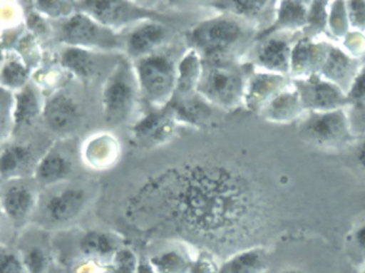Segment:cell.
<instances>
[{
	"instance_id": "36",
	"label": "cell",
	"mask_w": 365,
	"mask_h": 273,
	"mask_svg": "<svg viewBox=\"0 0 365 273\" xmlns=\"http://www.w3.org/2000/svg\"><path fill=\"white\" fill-rule=\"evenodd\" d=\"M220 266L212 258L202 255L194 260L189 273H220Z\"/></svg>"
},
{
	"instance_id": "34",
	"label": "cell",
	"mask_w": 365,
	"mask_h": 273,
	"mask_svg": "<svg viewBox=\"0 0 365 273\" xmlns=\"http://www.w3.org/2000/svg\"><path fill=\"white\" fill-rule=\"evenodd\" d=\"M1 273H29L23 259L16 254L8 251L5 247L1 249Z\"/></svg>"
},
{
	"instance_id": "38",
	"label": "cell",
	"mask_w": 365,
	"mask_h": 273,
	"mask_svg": "<svg viewBox=\"0 0 365 273\" xmlns=\"http://www.w3.org/2000/svg\"><path fill=\"white\" fill-rule=\"evenodd\" d=\"M354 243L361 255L365 257V223L356 228L354 234Z\"/></svg>"
},
{
	"instance_id": "14",
	"label": "cell",
	"mask_w": 365,
	"mask_h": 273,
	"mask_svg": "<svg viewBox=\"0 0 365 273\" xmlns=\"http://www.w3.org/2000/svg\"><path fill=\"white\" fill-rule=\"evenodd\" d=\"M288 85L289 83L286 76L267 71L257 72L245 87V101L251 110H262L275 95Z\"/></svg>"
},
{
	"instance_id": "26",
	"label": "cell",
	"mask_w": 365,
	"mask_h": 273,
	"mask_svg": "<svg viewBox=\"0 0 365 273\" xmlns=\"http://www.w3.org/2000/svg\"><path fill=\"white\" fill-rule=\"evenodd\" d=\"M83 251L88 255L106 256L112 253L113 242L108 236L101 232H93L87 234L82 241Z\"/></svg>"
},
{
	"instance_id": "23",
	"label": "cell",
	"mask_w": 365,
	"mask_h": 273,
	"mask_svg": "<svg viewBox=\"0 0 365 273\" xmlns=\"http://www.w3.org/2000/svg\"><path fill=\"white\" fill-rule=\"evenodd\" d=\"M63 63L66 68L83 78L91 76L96 69V63L91 55L78 48L66 51L63 55Z\"/></svg>"
},
{
	"instance_id": "10",
	"label": "cell",
	"mask_w": 365,
	"mask_h": 273,
	"mask_svg": "<svg viewBox=\"0 0 365 273\" xmlns=\"http://www.w3.org/2000/svg\"><path fill=\"white\" fill-rule=\"evenodd\" d=\"M302 97L294 84H289L275 95L260 110L267 121L289 123L305 112Z\"/></svg>"
},
{
	"instance_id": "8",
	"label": "cell",
	"mask_w": 365,
	"mask_h": 273,
	"mask_svg": "<svg viewBox=\"0 0 365 273\" xmlns=\"http://www.w3.org/2000/svg\"><path fill=\"white\" fill-rule=\"evenodd\" d=\"M329 46L309 36L298 40L292 46L290 76L298 80L317 74L326 59Z\"/></svg>"
},
{
	"instance_id": "2",
	"label": "cell",
	"mask_w": 365,
	"mask_h": 273,
	"mask_svg": "<svg viewBox=\"0 0 365 273\" xmlns=\"http://www.w3.org/2000/svg\"><path fill=\"white\" fill-rule=\"evenodd\" d=\"M307 142L322 149H339L351 140V128L344 108L329 112H309L300 125Z\"/></svg>"
},
{
	"instance_id": "12",
	"label": "cell",
	"mask_w": 365,
	"mask_h": 273,
	"mask_svg": "<svg viewBox=\"0 0 365 273\" xmlns=\"http://www.w3.org/2000/svg\"><path fill=\"white\" fill-rule=\"evenodd\" d=\"M256 52V61L262 71L290 76L292 46L287 40L268 36L264 37Z\"/></svg>"
},
{
	"instance_id": "11",
	"label": "cell",
	"mask_w": 365,
	"mask_h": 273,
	"mask_svg": "<svg viewBox=\"0 0 365 273\" xmlns=\"http://www.w3.org/2000/svg\"><path fill=\"white\" fill-rule=\"evenodd\" d=\"M358 71L354 57L345 50L330 44L326 59L317 74L347 93Z\"/></svg>"
},
{
	"instance_id": "13",
	"label": "cell",
	"mask_w": 365,
	"mask_h": 273,
	"mask_svg": "<svg viewBox=\"0 0 365 273\" xmlns=\"http://www.w3.org/2000/svg\"><path fill=\"white\" fill-rule=\"evenodd\" d=\"M86 194L81 189H67L51 196L44 215L53 224H65L80 215L86 205Z\"/></svg>"
},
{
	"instance_id": "20",
	"label": "cell",
	"mask_w": 365,
	"mask_h": 273,
	"mask_svg": "<svg viewBox=\"0 0 365 273\" xmlns=\"http://www.w3.org/2000/svg\"><path fill=\"white\" fill-rule=\"evenodd\" d=\"M165 36V29L160 25H143L130 36L128 48L134 56L145 55L163 42Z\"/></svg>"
},
{
	"instance_id": "19",
	"label": "cell",
	"mask_w": 365,
	"mask_h": 273,
	"mask_svg": "<svg viewBox=\"0 0 365 273\" xmlns=\"http://www.w3.org/2000/svg\"><path fill=\"white\" fill-rule=\"evenodd\" d=\"M35 198L23 185L11 187L4 193L3 208L9 219L14 222L24 220L33 210Z\"/></svg>"
},
{
	"instance_id": "29",
	"label": "cell",
	"mask_w": 365,
	"mask_h": 273,
	"mask_svg": "<svg viewBox=\"0 0 365 273\" xmlns=\"http://www.w3.org/2000/svg\"><path fill=\"white\" fill-rule=\"evenodd\" d=\"M307 16V29L313 31H322L328 26L329 3L326 1H313L309 4Z\"/></svg>"
},
{
	"instance_id": "1",
	"label": "cell",
	"mask_w": 365,
	"mask_h": 273,
	"mask_svg": "<svg viewBox=\"0 0 365 273\" xmlns=\"http://www.w3.org/2000/svg\"><path fill=\"white\" fill-rule=\"evenodd\" d=\"M264 198L247 176L212 162L168 170L127 205L136 223L168 228L217 249L247 241L264 222Z\"/></svg>"
},
{
	"instance_id": "24",
	"label": "cell",
	"mask_w": 365,
	"mask_h": 273,
	"mask_svg": "<svg viewBox=\"0 0 365 273\" xmlns=\"http://www.w3.org/2000/svg\"><path fill=\"white\" fill-rule=\"evenodd\" d=\"M39 112V104L33 89L26 88L19 95L16 108V123L18 125L31 123Z\"/></svg>"
},
{
	"instance_id": "35",
	"label": "cell",
	"mask_w": 365,
	"mask_h": 273,
	"mask_svg": "<svg viewBox=\"0 0 365 273\" xmlns=\"http://www.w3.org/2000/svg\"><path fill=\"white\" fill-rule=\"evenodd\" d=\"M198 61H196L195 55L191 54L185 59L181 66V81L183 86L191 87L193 80H195L197 73Z\"/></svg>"
},
{
	"instance_id": "16",
	"label": "cell",
	"mask_w": 365,
	"mask_h": 273,
	"mask_svg": "<svg viewBox=\"0 0 365 273\" xmlns=\"http://www.w3.org/2000/svg\"><path fill=\"white\" fill-rule=\"evenodd\" d=\"M269 267L268 252L262 247H250L228 256L220 266V273H266Z\"/></svg>"
},
{
	"instance_id": "40",
	"label": "cell",
	"mask_w": 365,
	"mask_h": 273,
	"mask_svg": "<svg viewBox=\"0 0 365 273\" xmlns=\"http://www.w3.org/2000/svg\"><path fill=\"white\" fill-rule=\"evenodd\" d=\"M281 273H307L305 271L301 270V269L298 268H288L285 269V270L282 271Z\"/></svg>"
},
{
	"instance_id": "21",
	"label": "cell",
	"mask_w": 365,
	"mask_h": 273,
	"mask_svg": "<svg viewBox=\"0 0 365 273\" xmlns=\"http://www.w3.org/2000/svg\"><path fill=\"white\" fill-rule=\"evenodd\" d=\"M194 260L177 251L165 252L150 260L153 273H189Z\"/></svg>"
},
{
	"instance_id": "25",
	"label": "cell",
	"mask_w": 365,
	"mask_h": 273,
	"mask_svg": "<svg viewBox=\"0 0 365 273\" xmlns=\"http://www.w3.org/2000/svg\"><path fill=\"white\" fill-rule=\"evenodd\" d=\"M328 14L329 31L337 38H345L349 29L346 1H333Z\"/></svg>"
},
{
	"instance_id": "32",
	"label": "cell",
	"mask_w": 365,
	"mask_h": 273,
	"mask_svg": "<svg viewBox=\"0 0 365 273\" xmlns=\"http://www.w3.org/2000/svg\"><path fill=\"white\" fill-rule=\"evenodd\" d=\"M26 69L18 61H9L4 67L3 82L4 84L11 87L22 86L26 81Z\"/></svg>"
},
{
	"instance_id": "4",
	"label": "cell",
	"mask_w": 365,
	"mask_h": 273,
	"mask_svg": "<svg viewBox=\"0 0 365 273\" xmlns=\"http://www.w3.org/2000/svg\"><path fill=\"white\" fill-rule=\"evenodd\" d=\"M307 112H329L344 108L350 103L347 93L318 74L294 80Z\"/></svg>"
},
{
	"instance_id": "37",
	"label": "cell",
	"mask_w": 365,
	"mask_h": 273,
	"mask_svg": "<svg viewBox=\"0 0 365 273\" xmlns=\"http://www.w3.org/2000/svg\"><path fill=\"white\" fill-rule=\"evenodd\" d=\"M39 9L52 16H61L70 14V4L65 1H39Z\"/></svg>"
},
{
	"instance_id": "3",
	"label": "cell",
	"mask_w": 365,
	"mask_h": 273,
	"mask_svg": "<svg viewBox=\"0 0 365 273\" xmlns=\"http://www.w3.org/2000/svg\"><path fill=\"white\" fill-rule=\"evenodd\" d=\"M200 91L212 103L232 108L245 100V85L237 70L226 66H212L202 73Z\"/></svg>"
},
{
	"instance_id": "17",
	"label": "cell",
	"mask_w": 365,
	"mask_h": 273,
	"mask_svg": "<svg viewBox=\"0 0 365 273\" xmlns=\"http://www.w3.org/2000/svg\"><path fill=\"white\" fill-rule=\"evenodd\" d=\"M83 5L93 18L106 25L121 24L143 16L123 1H86Z\"/></svg>"
},
{
	"instance_id": "41",
	"label": "cell",
	"mask_w": 365,
	"mask_h": 273,
	"mask_svg": "<svg viewBox=\"0 0 365 273\" xmlns=\"http://www.w3.org/2000/svg\"><path fill=\"white\" fill-rule=\"evenodd\" d=\"M362 273H365V269H364V270H363V272H362Z\"/></svg>"
},
{
	"instance_id": "5",
	"label": "cell",
	"mask_w": 365,
	"mask_h": 273,
	"mask_svg": "<svg viewBox=\"0 0 365 273\" xmlns=\"http://www.w3.org/2000/svg\"><path fill=\"white\" fill-rule=\"evenodd\" d=\"M243 37V29L232 19H215L202 23L192 31V42L207 55L222 54L238 43Z\"/></svg>"
},
{
	"instance_id": "31",
	"label": "cell",
	"mask_w": 365,
	"mask_h": 273,
	"mask_svg": "<svg viewBox=\"0 0 365 273\" xmlns=\"http://www.w3.org/2000/svg\"><path fill=\"white\" fill-rule=\"evenodd\" d=\"M348 21L354 31H365V1H346Z\"/></svg>"
},
{
	"instance_id": "9",
	"label": "cell",
	"mask_w": 365,
	"mask_h": 273,
	"mask_svg": "<svg viewBox=\"0 0 365 273\" xmlns=\"http://www.w3.org/2000/svg\"><path fill=\"white\" fill-rule=\"evenodd\" d=\"M133 87L125 70L119 69L110 76L103 93L106 118L115 123L127 116L133 103Z\"/></svg>"
},
{
	"instance_id": "30",
	"label": "cell",
	"mask_w": 365,
	"mask_h": 273,
	"mask_svg": "<svg viewBox=\"0 0 365 273\" xmlns=\"http://www.w3.org/2000/svg\"><path fill=\"white\" fill-rule=\"evenodd\" d=\"M29 273H43L48 266V257L40 247H31L22 257Z\"/></svg>"
},
{
	"instance_id": "33",
	"label": "cell",
	"mask_w": 365,
	"mask_h": 273,
	"mask_svg": "<svg viewBox=\"0 0 365 273\" xmlns=\"http://www.w3.org/2000/svg\"><path fill=\"white\" fill-rule=\"evenodd\" d=\"M350 103H356L365 108V65L359 69L347 91Z\"/></svg>"
},
{
	"instance_id": "15",
	"label": "cell",
	"mask_w": 365,
	"mask_h": 273,
	"mask_svg": "<svg viewBox=\"0 0 365 273\" xmlns=\"http://www.w3.org/2000/svg\"><path fill=\"white\" fill-rule=\"evenodd\" d=\"M48 127L58 133H69L78 128L81 112L76 101L65 95L54 96L44 110Z\"/></svg>"
},
{
	"instance_id": "22",
	"label": "cell",
	"mask_w": 365,
	"mask_h": 273,
	"mask_svg": "<svg viewBox=\"0 0 365 273\" xmlns=\"http://www.w3.org/2000/svg\"><path fill=\"white\" fill-rule=\"evenodd\" d=\"M69 161L58 153H51L46 155L39 168H38L37 176L41 182L53 183L65 178L70 172Z\"/></svg>"
},
{
	"instance_id": "39",
	"label": "cell",
	"mask_w": 365,
	"mask_h": 273,
	"mask_svg": "<svg viewBox=\"0 0 365 273\" xmlns=\"http://www.w3.org/2000/svg\"><path fill=\"white\" fill-rule=\"evenodd\" d=\"M356 157H358V161L359 163H360L361 168H362L365 172V140H363L362 144L359 147Z\"/></svg>"
},
{
	"instance_id": "7",
	"label": "cell",
	"mask_w": 365,
	"mask_h": 273,
	"mask_svg": "<svg viewBox=\"0 0 365 273\" xmlns=\"http://www.w3.org/2000/svg\"><path fill=\"white\" fill-rule=\"evenodd\" d=\"M63 39L76 46L113 48L117 44L116 37L110 29L85 14L72 16L65 23Z\"/></svg>"
},
{
	"instance_id": "28",
	"label": "cell",
	"mask_w": 365,
	"mask_h": 273,
	"mask_svg": "<svg viewBox=\"0 0 365 273\" xmlns=\"http://www.w3.org/2000/svg\"><path fill=\"white\" fill-rule=\"evenodd\" d=\"M272 4L270 1H228V3H220V5L226 6V9L239 16L253 18L264 14V10L268 9V6Z\"/></svg>"
},
{
	"instance_id": "18",
	"label": "cell",
	"mask_w": 365,
	"mask_h": 273,
	"mask_svg": "<svg viewBox=\"0 0 365 273\" xmlns=\"http://www.w3.org/2000/svg\"><path fill=\"white\" fill-rule=\"evenodd\" d=\"M309 3L303 1H279L277 3V16L271 29L264 34V37L270 33L281 29H299L307 26V16H309Z\"/></svg>"
},
{
	"instance_id": "27",
	"label": "cell",
	"mask_w": 365,
	"mask_h": 273,
	"mask_svg": "<svg viewBox=\"0 0 365 273\" xmlns=\"http://www.w3.org/2000/svg\"><path fill=\"white\" fill-rule=\"evenodd\" d=\"M29 155L31 153L25 147H10L1 155V172L5 175L16 172L21 166L27 163Z\"/></svg>"
},
{
	"instance_id": "6",
	"label": "cell",
	"mask_w": 365,
	"mask_h": 273,
	"mask_svg": "<svg viewBox=\"0 0 365 273\" xmlns=\"http://www.w3.org/2000/svg\"><path fill=\"white\" fill-rule=\"evenodd\" d=\"M138 76L144 93L153 101L165 99L175 83L174 66L161 55L146 57L138 65Z\"/></svg>"
}]
</instances>
